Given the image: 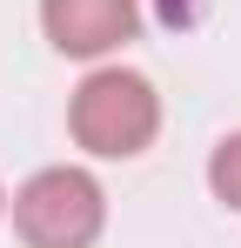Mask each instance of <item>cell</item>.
I'll return each mask as SVG.
<instances>
[{
    "label": "cell",
    "mask_w": 241,
    "mask_h": 248,
    "mask_svg": "<svg viewBox=\"0 0 241 248\" xmlns=\"http://www.w3.org/2000/svg\"><path fill=\"white\" fill-rule=\"evenodd\" d=\"M0 208H7V195H0Z\"/></svg>",
    "instance_id": "cell-5"
},
{
    "label": "cell",
    "mask_w": 241,
    "mask_h": 248,
    "mask_svg": "<svg viewBox=\"0 0 241 248\" xmlns=\"http://www.w3.org/2000/svg\"><path fill=\"white\" fill-rule=\"evenodd\" d=\"M208 188H214V202H228L241 215V134H228V141L208 155Z\"/></svg>",
    "instance_id": "cell-4"
},
{
    "label": "cell",
    "mask_w": 241,
    "mask_h": 248,
    "mask_svg": "<svg viewBox=\"0 0 241 248\" xmlns=\"http://www.w3.org/2000/svg\"><path fill=\"white\" fill-rule=\"evenodd\" d=\"M40 27L60 54L94 61V54H114L120 41H134L141 0H40Z\"/></svg>",
    "instance_id": "cell-3"
},
{
    "label": "cell",
    "mask_w": 241,
    "mask_h": 248,
    "mask_svg": "<svg viewBox=\"0 0 241 248\" xmlns=\"http://www.w3.org/2000/svg\"><path fill=\"white\" fill-rule=\"evenodd\" d=\"M67 121H74V141L87 155L127 161V155H141L161 134V94L148 87V74H134V67H94V74L74 87Z\"/></svg>",
    "instance_id": "cell-1"
},
{
    "label": "cell",
    "mask_w": 241,
    "mask_h": 248,
    "mask_svg": "<svg viewBox=\"0 0 241 248\" xmlns=\"http://www.w3.org/2000/svg\"><path fill=\"white\" fill-rule=\"evenodd\" d=\"M101 221H107V202L87 168H40L14 195V228L27 248H94Z\"/></svg>",
    "instance_id": "cell-2"
}]
</instances>
